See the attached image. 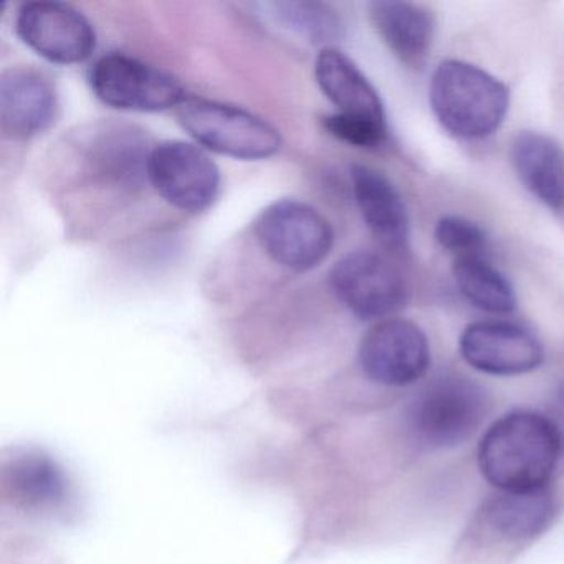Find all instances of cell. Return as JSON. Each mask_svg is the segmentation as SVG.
Segmentation results:
<instances>
[{"instance_id": "obj_7", "label": "cell", "mask_w": 564, "mask_h": 564, "mask_svg": "<svg viewBox=\"0 0 564 564\" xmlns=\"http://www.w3.org/2000/svg\"><path fill=\"white\" fill-rule=\"evenodd\" d=\"M147 176L156 193L183 213H204L219 196V167L203 148L186 141L154 147L147 158Z\"/></svg>"}, {"instance_id": "obj_4", "label": "cell", "mask_w": 564, "mask_h": 564, "mask_svg": "<svg viewBox=\"0 0 564 564\" xmlns=\"http://www.w3.org/2000/svg\"><path fill=\"white\" fill-rule=\"evenodd\" d=\"M487 412V395L477 382L464 376H441L412 399L405 421L419 444L444 448L467 441Z\"/></svg>"}, {"instance_id": "obj_18", "label": "cell", "mask_w": 564, "mask_h": 564, "mask_svg": "<svg viewBox=\"0 0 564 564\" xmlns=\"http://www.w3.org/2000/svg\"><path fill=\"white\" fill-rule=\"evenodd\" d=\"M452 275L464 299L481 312L508 315L517 308V293L510 280L484 257H457Z\"/></svg>"}, {"instance_id": "obj_20", "label": "cell", "mask_w": 564, "mask_h": 564, "mask_svg": "<svg viewBox=\"0 0 564 564\" xmlns=\"http://www.w3.org/2000/svg\"><path fill=\"white\" fill-rule=\"evenodd\" d=\"M14 488L28 503H45L61 497L64 480L52 462L32 457L15 465Z\"/></svg>"}, {"instance_id": "obj_14", "label": "cell", "mask_w": 564, "mask_h": 564, "mask_svg": "<svg viewBox=\"0 0 564 564\" xmlns=\"http://www.w3.org/2000/svg\"><path fill=\"white\" fill-rule=\"evenodd\" d=\"M369 19L391 54L412 70H421L435 37V15L425 6L402 0H376Z\"/></svg>"}, {"instance_id": "obj_11", "label": "cell", "mask_w": 564, "mask_h": 564, "mask_svg": "<svg viewBox=\"0 0 564 564\" xmlns=\"http://www.w3.org/2000/svg\"><path fill=\"white\" fill-rule=\"evenodd\" d=\"M462 358L491 376H520L543 362L540 339L517 323L487 319L468 325L458 341Z\"/></svg>"}, {"instance_id": "obj_16", "label": "cell", "mask_w": 564, "mask_h": 564, "mask_svg": "<svg viewBox=\"0 0 564 564\" xmlns=\"http://www.w3.org/2000/svg\"><path fill=\"white\" fill-rule=\"evenodd\" d=\"M315 78L319 90L338 108V113L386 124L384 105L375 85L338 48L326 47L319 52Z\"/></svg>"}, {"instance_id": "obj_2", "label": "cell", "mask_w": 564, "mask_h": 564, "mask_svg": "<svg viewBox=\"0 0 564 564\" xmlns=\"http://www.w3.org/2000/svg\"><path fill=\"white\" fill-rule=\"evenodd\" d=\"M429 101L448 133L462 140H484L503 124L510 91L477 65L445 61L432 74Z\"/></svg>"}, {"instance_id": "obj_15", "label": "cell", "mask_w": 564, "mask_h": 564, "mask_svg": "<svg viewBox=\"0 0 564 564\" xmlns=\"http://www.w3.org/2000/svg\"><path fill=\"white\" fill-rule=\"evenodd\" d=\"M511 164L524 189L554 213L564 210V148L538 131H521L510 150Z\"/></svg>"}, {"instance_id": "obj_8", "label": "cell", "mask_w": 564, "mask_h": 564, "mask_svg": "<svg viewBox=\"0 0 564 564\" xmlns=\"http://www.w3.org/2000/svg\"><path fill=\"white\" fill-rule=\"evenodd\" d=\"M19 39L51 64L77 65L91 57L97 34L77 9L54 0H34L15 19Z\"/></svg>"}, {"instance_id": "obj_6", "label": "cell", "mask_w": 564, "mask_h": 564, "mask_svg": "<svg viewBox=\"0 0 564 564\" xmlns=\"http://www.w3.org/2000/svg\"><path fill=\"white\" fill-rule=\"evenodd\" d=\"M90 85L101 104L115 110L138 113L176 110L187 97L183 85L173 75L118 52L95 62Z\"/></svg>"}, {"instance_id": "obj_12", "label": "cell", "mask_w": 564, "mask_h": 564, "mask_svg": "<svg viewBox=\"0 0 564 564\" xmlns=\"http://www.w3.org/2000/svg\"><path fill=\"white\" fill-rule=\"evenodd\" d=\"M58 95L51 78L31 67L9 68L0 77V124L9 138L29 140L54 124Z\"/></svg>"}, {"instance_id": "obj_1", "label": "cell", "mask_w": 564, "mask_h": 564, "mask_svg": "<svg viewBox=\"0 0 564 564\" xmlns=\"http://www.w3.org/2000/svg\"><path fill=\"white\" fill-rule=\"evenodd\" d=\"M563 441L546 415L517 411L498 419L478 445V467L500 491L547 487L560 465Z\"/></svg>"}, {"instance_id": "obj_21", "label": "cell", "mask_w": 564, "mask_h": 564, "mask_svg": "<svg viewBox=\"0 0 564 564\" xmlns=\"http://www.w3.org/2000/svg\"><path fill=\"white\" fill-rule=\"evenodd\" d=\"M435 240L442 249L457 257L480 256L487 243V234L465 217L444 216L435 226Z\"/></svg>"}, {"instance_id": "obj_10", "label": "cell", "mask_w": 564, "mask_h": 564, "mask_svg": "<svg viewBox=\"0 0 564 564\" xmlns=\"http://www.w3.org/2000/svg\"><path fill=\"white\" fill-rule=\"evenodd\" d=\"M359 365L379 384H414L431 365V346L421 326L408 319H386L372 326L359 345Z\"/></svg>"}, {"instance_id": "obj_17", "label": "cell", "mask_w": 564, "mask_h": 564, "mask_svg": "<svg viewBox=\"0 0 564 564\" xmlns=\"http://www.w3.org/2000/svg\"><path fill=\"white\" fill-rule=\"evenodd\" d=\"M553 495L547 487L528 491H500L484 505V533L501 543H520L546 530L554 517Z\"/></svg>"}, {"instance_id": "obj_9", "label": "cell", "mask_w": 564, "mask_h": 564, "mask_svg": "<svg viewBox=\"0 0 564 564\" xmlns=\"http://www.w3.org/2000/svg\"><path fill=\"white\" fill-rule=\"evenodd\" d=\"M336 299L361 319L386 318L404 306L408 286L399 270L375 252H352L329 272Z\"/></svg>"}, {"instance_id": "obj_13", "label": "cell", "mask_w": 564, "mask_h": 564, "mask_svg": "<svg viewBox=\"0 0 564 564\" xmlns=\"http://www.w3.org/2000/svg\"><path fill=\"white\" fill-rule=\"evenodd\" d=\"M351 187L356 206L375 239L394 252L404 250L411 224L404 199L392 181L375 167L355 164Z\"/></svg>"}, {"instance_id": "obj_3", "label": "cell", "mask_w": 564, "mask_h": 564, "mask_svg": "<svg viewBox=\"0 0 564 564\" xmlns=\"http://www.w3.org/2000/svg\"><path fill=\"white\" fill-rule=\"evenodd\" d=\"M176 117L197 144L234 160H267L282 148V137L273 124L232 105L187 95L176 108Z\"/></svg>"}, {"instance_id": "obj_5", "label": "cell", "mask_w": 564, "mask_h": 564, "mask_svg": "<svg viewBox=\"0 0 564 564\" xmlns=\"http://www.w3.org/2000/svg\"><path fill=\"white\" fill-rule=\"evenodd\" d=\"M257 239L267 256L293 272H308L332 252L335 236L328 220L308 204L276 200L260 213Z\"/></svg>"}, {"instance_id": "obj_22", "label": "cell", "mask_w": 564, "mask_h": 564, "mask_svg": "<svg viewBox=\"0 0 564 564\" xmlns=\"http://www.w3.org/2000/svg\"><path fill=\"white\" fill-rule=\"evenodd\" d=\"M323 124L336 140L356 148L379 147L388 133L386 124L365 120V118L346 117L341 113L323 118Z\"/></svg>"}, {"instance_id": "obj_19", "label": "cell", "mask_w": 564, "mask_h": 564, "mask_svg": "<svg viewBox=\"0 0 564 564\" xmlns=\"http://www.w3.org/2000/svg\"><path fill=\"white\" fill-rule=\"evenodd\" d=\"M273 19L313 42L335 41L343 25L336 12L319 2H272L267 4Z\"/></svg>"}]
</instances>
